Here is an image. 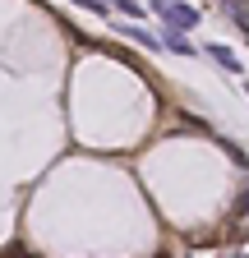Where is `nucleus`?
<instances>
[{"label":"nucleus","instance_id":"1","mask_svg":"<svg viewBox=\"0 0 249 258\" xmlns=\"http://www.w3.org/2000/svg\"><path fill=\"white\" fill-rule=\"evenodd\" d=\"M152 14H157L162 23H166V32H180V37H184V32H194L199 28V10H190V5H175V0H162V5H148Z\"/></svg>","mask_w":249,"mask_h":258},{"label":"nucleus","instance_id":"2","mask_svg":"<svg viewBox=\"0 0 249 258\" xmlns=\"http://www.w3.org/2000/svg\"><path fill=\"white\" fill-rule=\"evenodd\" d=\"M157 46H166V51H175V55H194V42H184L180 32H162Z\"/></svg>","mask_w":249,"mask_h":258},{"label":"nucleus","instance_id":"3","mask_svg":"<svg viewBox=\"0 0 249 258\" xmlns=\"http://www.w3.org/2000/svg\"><path fill=\"white\" fill-rule=\"evenodd\" d=\"M115 32H125L130 42H139V46H152V51H157V37H152V32H143V28H134V23H115Z\"/></svg>","mask_w":249,"mask_h":258},{"label":"nucleus","instance_id":"4","mask_svg":"<svg viewBox=\"0 0 249 258\" xmlns=\"http://www.w3.org/2000/svg\"><path fill=\"white\" fill-rule=\"evenodd\" d=\"M208 55H212L217 64H226L231 74H240V60H235V51H231V46H208Z\"/></svg>","mask_w":249,"mask_h":258},{"label":"nucleus","instance_id":"5","mask_svg":"<svg viewBox=\"0 0 249 258\" xmlns=\"http://www.w3.org/2000/svg\"><path fill=\"white\" fill-rule=\"evenodd\" d=\"M115 10H120L125 19H143V14H148V5H139V0H115Z\"/></svg>","mask_w":249,"mask_h":258},{"label":"nucleus","instance_id":"6","mask_svg":"<svg viewBox=\"0 0 249 258\" xmlns=\"http://www.w3.org/2000/svg\"><path fill=\"white\" fill-rule=\"evenodd\" d=\"M226 10H231V19H235L240 28H249V5H226Z\"/></svg>","mask_w":249,"mask_h":258},{"label":"nucleus","instance_id":"7","mask_svg":"<svg viewBox=\"0 0 249 258\" xmlns=\"http://www.w3.org/2000/svg\"><path fill=\"white\" fill-rule=\"evenodd\" d=\"M235 212H240V217L249 212V194H240V203H235Z\"/></svg>","mask_w":249,"mask_h":258},{"label":"nucleus","instance_id":"8","mask_svg":"<svg viewBox=\"0 0 249 258\" xmlns=\"http://www.w3.org/2000/svg\"><path fill=\"white\" fill-rule=\"evenodd\" d=\"M244 92H249V88H244Z\"/></svg>","mask_w":249,"mask_h":258}]
</instances>
